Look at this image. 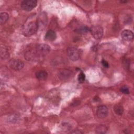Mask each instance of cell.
Listing matches in <instances>:
<instances>
[{"label": "cell", "instance_id": "cell-1", "mask_svg": "<svg viewBox=\"0 0 134 134\" xmlns=\"http://www.w3.org/2000/svg\"><path fill=\"white\" fill-rule=\"evenodd\" d=\"M38 29V23L35 21H31L23 27L21 32L24 36L30 37L36 33Z\"/></svg>", "mask_w": 134, "mask_h": 134}, {"label": "cell", "instance_id": "cell-2", "mask_svg": "<svg viewBox=\"0 0 134 134\" xmlns=\"http://www.w3.org/2000/svg\"><path fill=\"white\" fill-rule=\"evenodd\" d=\"M37 1L36 0H25L21 2L20 6L22 9L29 12L36 7Z\"/></svg>", "mask_w": 134, "mask_h": 134}, {"label": "cell", "instance_id": "cell-3", "mask_svg": "<svg viewBox=\"0 0 134 134\" xmlns=\"http://www.w3.org/2000/svg\"><path fill=\"white\" fill-rule=\"evenodd\" d=\"M66 51L68 57L72 61H76L80 59L81 53L80 50L78 49L71 47L68 48L66 50Z\"/></svg>", "mask_w": 134, "mask_h": 134}, {"label": "cell", "instance_id": "cell-4", "mask_svg": "<svg viewBox=\"0 0 134 134\" xmlns=\"http://www.w3.org/2000/svg\"><path fill=\"white\" fill-rule=\"evenodd\" d=\"M90 31L93 37L96 39H100L104 33L103 28L100 26H93L90 28Z\"/></svg>", "mask_w": 134, "mask_h": 134}, {"label": "cell", "instance_id": "cell-5", "mask_svg": "<svg viewBox=\"0 0 134 134\" xmlns=\"http://www.w3.org/2000/svg\"><path fill=\"white\" fill-rule=\"evenodd\" d=\"M9 65L10 68L15 70V71H19L21 70L24 66V62L18 59H12L9 62Z\"/></svg>", "mask_w": 134, "mask_h": 134}, {"label": "cell", "instance_id": "cell-6", "mask_svg": "<svg viewBox=\"0 0 134 134\" xmlns=\"http://www.w3.org/2000/svg\"><path fill=\"white\" fill-rule=\"evenodd\" d=\"M36 50L39 54L43 55L49 53L51 51V48L48 44L41 43L37 46Z\"/></svg>", "mask_w": 134, "mask_h": 134}, {"label": "cell", "instance_id": "cell-7", "mask_svg": "<svg viewBox=\"0 0 134 134\" xmlns=\"http://www.w3.org/2000/svg\"><path fill=\"white\" fill-rule=\"evenodd\" d=\"M72 74L71 70L68 69H62L58 71V76L62 80H65L69 79Z\"/></svg>", "mask_w": 134, "mask_h": 134}, {"label": "cell", "instance_id": "cell-8", "mask_svg": "<svg viewBox=\"0 0 134 134\" xmlns=\"http://www.w3.org/2000/svg\"><path fill=\"white\" fill-rule=\"evenodd\" d=\"M108 114V108L105 105H101L98 107L96 111V115L99 118L103 119L106 118Z\"/></svg>", "mask_w": 134, "mask_h": 134}, {"label": "cell", "instance_id": "cell-9", "mask_svg": "<svg viewBox=\"0 0 134 134\" xmlns=\"http://www.w3.org/2000/svg\"><path fill=\"white\" fill-rule=\"evenodd\" d=\"M121 37L122 39L125 41H131L133 38V32L128 29L123 30L121 34Z\"/></svg>", "mask_w": 134, "mask_h": 134}, {"label": "cell", "instance_id": "cell-10", "mask_svg": "<svg viewBox=\"0 0 134 134\" xmlns=\"http://www.w3.org/2000/svg\"><path fill=\"white\" fill-rule=\"evenodd\" d=\"M57 38V35L54 31L52 30H48L45 34L44 39L47 41H53Z\"/></svg>", "mask_w": 134, "mask_h": 134}, {"label": "cell", "instance_id": "cell-11", "mask_svg": "<svg viewBox=\"0 0 134 134\" xmlns=\"http://www.w3.org/2000/svg\"><path fill=\"white\" fill-rule=\"evenodd\" d=\"M36 77L39 80H44L48 77V73L46 71L40 70L36 73Z\"/></svg>", "mask_w": 134, "mask_h": 134}, {"label": "cell", "instance_id": "cell-12", "mask_svg": "<svg viewBox=\"0 0 134 134\" xmlns=\"http://www.w3.org/2000/svg\"><path fill=\"white\" fill-rule=\"evenodd\" d=\"M8 120L9 122L12 124H16L20 120V116L16 114L11 115L8 117Z\"/></svg>", "mask_w": 134, "mask_h": 134}, {"label": "cell", "instance_id": "cell-13", "mask_svg": "<svg viewBox=\"0 0 134 134\" xmlns=\"http://www.w3.org/2000/svg\"><path fill=\"white\" fill-rule=\"evenodd\" d=\"M9 15L6 12H2L0 14V24L3 25L4 24L8 19Z\"/></svg>", "mask_w": 134, "mask_h": 134}, {"label": "cell", "instance_id": "cell-14", "mask_svg": "<svg viewBox=\"0 0 134 134\" xmlns=\"http://www.w3.org/2000/svg\"><path fill=\"white\" fill-rule=\"evenodd\" d=\"M9 57V53L8 49L6 47H1V57L2 59H6Z\"/></svg>", "mask_w": 134, "mask_h": 134}, {"label": "cell", "instance_id": "cell-15", "mask_svg": "<svg viewBox=\"0 0 134 134\" xmlns=\"http://www.w3.org/2000/svg\"><path fill=\"white\" fill-rule=\"evenodd\" d=\"M107 131V128L103 125L97 126L95 128V132L97 133H105Z\"/></svg>", "mask_w": 134, "mask_h": 134}, {"label": "cell", "instance_id": "cell-16", "mask_svg": "<svg viewBox=\"0 0 134 134\" xmlns=\"http://www.w3.org/2000/svg\"><path fill=\"white\" fill-rule=\"evenodd\" d=\"M114 110L117 115H121L124 113V108L122 105L116 104L114 107Z\"/></svg>", "mask_w": 134, "mask_h": 134}, {"label": "cell", "instance_id": "cell-17", "mask_svg": "<svg viewBox=\"0 0 134 134\" xmlns=\"http://www.w3.org/2000/svg\"><path fill=\"white\" fill-rule=\"evenodd\" d=\"M85 74L81 72H80V73L79 74V76H78V81L80 83H83L85 81Z\"/></svg>", "mask_w": 134, "mask_h": 134}, {"label": "cell", "instance_id": "cell-18", "mask_svg": "<svg viewBox=\"0 0 134 134\" xmlns=\"http://www.w3.org/2000/svg\"><path fill=\"white\" fill-rule=\"evenodd\" d=\"M120 92L124 94H128L129 93V91L128 88L126 86H123L120 88Z\"/></svg>", "mask_w": 134, "mask_h": 134}, {"label": "cell", "instance_id": "cell-19", "mask_svg": "<svg viewBox=\"0 0 134 134\" xmlns=\"http://www.w3.org/2000/svg\"><path fill=\"white\" fill-rule=\"evenodd\" d=\"M79 32H81L82 34L86 33L88 31V29L86 27H82L80 28L79 29H77Z\"/></svg>", "mask_w": 134, "mask_h": 134}, {"label": "cell", "instance_id": "cell-20", "mask_svg": "<svg viewBox=\"0 0 134 134\" xmlns=\"http://www.w3.org/2000/svg\"><path fill=\"white\" fill-rule=\"evenodd\" d=\"M102 64L103 66L106 68H108L109 67V64H108V62L105 60H103L102 61Z\"/></svg>", "mask_w": 134, "mask_h": 134}, {"label": "cell", "instance_id": "cell-21", "mask_svg": "<svg viewBox=\"0 0 134 134\" xmlns=\"http://www.w3.org/2000/svg\"><path fill=\"white\" fill-rule=\"evenodd\" d=\"M71 133H82V132H81L80 131H79L78 130H76L75 131L74 130V131H71Z\"/></svg>", "mask_w": 134, "mask_h": 134}]
</instances>
